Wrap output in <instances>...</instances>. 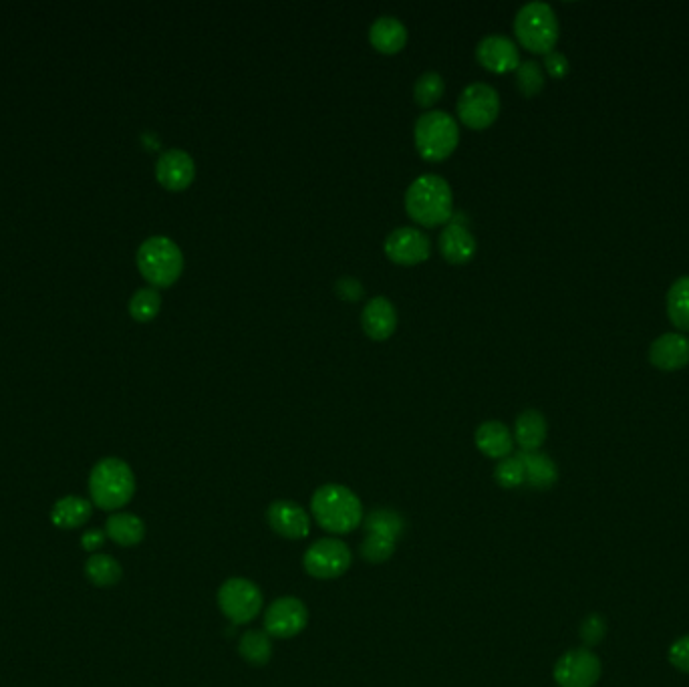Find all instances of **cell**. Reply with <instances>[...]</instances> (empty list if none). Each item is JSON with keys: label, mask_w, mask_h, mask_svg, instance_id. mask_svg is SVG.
<instances>
[{"label": "cell", "mask_w": 689, "mask_h": 687, "mask_svg": "<svg viewBox=\"0 0 689 687\" xmlns=\"http://www.w3.org/2000/svg\"><path fill=\"white\" fill-rule=\"evenodd\" d=\"M407 216L428 228L448 224L454 216V194L450 184L438 174H424L411 182L405 192Z\"/></svg>", "instance_id": "obj_1"}, {"label": "cell", "mask_w": 689, "mask_h": 687, "mask_svg": "<svg viewBox=\"0 0 689 687\" xmlns=\"http://www.w3.org/2000/svg\"><path fill=\"white\" fill-rule=\"evenodd\" d=\"M317 524L333 534H347L361 526L363 506L353 490L341 484H325L311 498Z\"/></svg>", "instance_id": "obj_2"}, {"label": "cell", "mask_w": 689, "mask_h": 687, "mask_svg": "<svg viewBox=\"0 0 689 687\" xmlns=\"http://www.w3.org/2000/svg\"><path fill=\"white\" fill-rule=\"evenodd\" d=\"M89 494L97 508H123L135 494V476L127 462L119 458H103L89 474Z\"/></svg>", "instance_id": "obj_3"}, {"label": "cell", "mask_w": 689, "mask_h": 687, "mask_svg": "<svg viewBox=\"0 0 689 687\" xmlns=\"http://www.w3.org/2000/svg\"><path fill=\"white\" fill-rule=\"evenodd\" d=\"M413 140H416L418 154L426 162H444L456 152L460 144L458 121L448 111H428L416 121Z\"/></svg>", "instance_id": "obj_4"}, {"label": "cell", "mask_w": 689, "mask_h": 687, "mask_svg": "<svg viewBox=\"0 0 689 687\" xmlns=\"http://www.w3.org/2000/svg\"><path fill=\"white\" fill-rule=\"evenodd\" d=\"M137 268L154 289H168L182 277L184 254L172 238L152 236L137 250Z\"/></svg>", "instance_id": "obj_5"}, {"label": "cell", "mask_w": 689, "mask_h": 687, "mask_svg": "<svg viewBox=\"0 0 689 687\" xmlns=\"http://www.w3.org/2000/svg\"><path fill=\"white\" fill-rule=\"evenodd\" d=\"M514 33L526 51L548 55L559 41V19L550 5L528 3L516 13Z\"/></svg>", "instance_id": "obj_6"}, {"label": "cell", "mask_w": 689, "mask_h": 687, "mask_svg": "<svg viewBox=\"0 0 689 687\" xmlns=\"http://www.w3.org/2000/svg\"><path fill=\"white\" fill-rule=\"evenodd\" d=\"M460 121L476 131L490 127L500 113V95L486 83L468 85L456 103Z\"/></svg>", "instance_id": "obj_7"}, {"label": "cell", "mask_w": 689, "mask_h": 687, "mask_svg": "<svg viewBox=\"0 0 689 687\" xmlns=\"http://www.w3.org/2000/svg\"><path fill=\"white\" fill-rule=\"evenodd\" d=\"M262 591L248 579H228L218 591L220 611L236 625H244L262 611Z\"/></svg>", "instance_id": "obj_8"}, {"label": "cell", "mask_w": 689, "mask_h": 687, "mask_svg": "<svg viewBox=\"0 0 689 687\" xmlns=\"http://www.w3.org/2000/svg\"><path fill=\"white\" fill-rule=\"evenodd\" d=\"M351 551L349 546L339 538H321L311 544L305 553L303 565L305 571L315 579H337L347 573L351 567Z\"/></svg>", "instance_id": "obj_9"}, {"label": "cell", "mask_w": 689, "mask_h": 687, "mask_svg": "<svg viewBox=\"0 0 689 687\" xmlns=\"http://www.w3.org/2000/svg\"><path fill=\"white\" fill-rule=\"evenodd\" d=\"M601 659L589 649H571L555 665V681L561 687H593L601 677Z\"/></svg>", "instance_id": "obj_10"}, {"label": "cell", "mask_w": 689, "mask_h": 687, "mask_svg": "<svg viewBox=\"0 0 689 687\" xmlns=\"http://www.w3.org/2000/svg\"><path fill=\"white\" fill-rule=\"evenodd\" d=\"M309 623V611L297 597H281L264 613V631L270 637L291 639L297 637Z\"/></svg>", "instance_id": "obj_11"}, {"label": "cell", "mask_w": 689, "mask_h": 687, "mask_svg": "<svg viewBox=\"0 0 689 687\" xmlns=\"http://www.w3.org/2000/svg\"><path fill=\"white\" fill-rule=\"evenodd\" d=\"M385 254L391 262L401 266H416L426 262L432 254L430 238L418 228H397L385 238Z\"/></svg>", "instance_id": "obj_12"}, {"label": "cell", "mask_w": 689, "mask_h": 687, "mask_svg": "<svg viewBox=\"0 0 689 687\" xmlns=\"http://www.w3.org/2000/svg\"><path fill=\"white\" fill-rule=\"evenodd\" d=\"M270 528L289 540L307 538L311 532V516L309 512L291 500H277L268 506L266 512Z\"/></svg>", "instance_id": "obj_13"}, {"label": "cell", "mask_w": 689, "mask_h": 687, "mask_svg": "<svg viewBox=\"0 0 689 687\" xmlns=\"http://www.w3.org/2000/svg\"><path fill=\"white\" fill-rule=\"evenodd\" d=\"M478 63L496 75L516 71L520 65V53L512 39L504 35H488L476 47Z\"/></svg>", "instance_id": "obj_14"}, {"label": "cell", "mask_w": 689, "mask_h": 687, "mask_svg": "<svg viewBox=\"0 0 689 687\" xmlns=\"http://www.w3.org/2000/svg\"><path fill=\"white\" fill-rule=\"evenodd\" d=\"M156 178L170 192H182L196 178V164L184 150H168L156 162Z\"/></svg>", "instance_id": "obj_15"}, {"label": "cell", "mask_w": 689, "mask_h": 687, "mask_svg": "<svg viewBox=\"0 0 689 687\" xmlns=\"http://www.w3.org/2000/svg\"><path fill=\"white\" fill-rule=\"evenodd\" d=\"M649 361L661 371H677L689 363V339L679 333H665L649 347Z\"/></svg>", "instance_id": "obj_16"}, {"label": "cell", "mask_w": 689, "mask_h": 687, "mask_svg": "<svg viewBox=\"0 0 689 687\" xmlns=\"http://www.w3.org/2000/svg\"><path fill=\"white\" fill-rule=\"evenodd\" d=\"M361 327L373 341H387L397 329V311L385 297L371 299L361 313Z\"/></svg>", "instance_id": "obj_17"}, {"label": "cell", "mask_w": 689, "mask_h": 687, "mask_svg": "<svg viewBox=\"0 0 689 687\" xmlns=\"http://www.w3.org/2000/svg\"><path fill=\"white\" fill-rule=\"evenodd\" d=\"M476 238L460 218L448 222L440 234V252L450 264H466L476 254Z\"/></svg>", "instance_id": "obj_18"}, {"label": "cell", "mask_w": 689, "mask_h": 687, "mask_svg": "<svg viewBox=\"0 0 689 687\" xmlns=\"http://www.w3.org/2000/svg\"><path fill=\"white\" fill-rule=\"evenodd\" d=\"M476 448L492 460H504L512 454L514 438L502 422H484L476 430Z\"/></svg>", "instance_id": "obj_19"}, {"label": "cell", "mask_w": 689, "mask_h": 687, "mask_svg": "<svg viewBox=\"0 0 689 687\" xmlns=\"http://www.w3.org/2000/svg\"><path fill=\"white\" fill-rule=\"evenodd\" d=\"M369 41L375 51L395 55L407 45V29L395 17H379L369 29Z\"/></svg>", "instance_id": "obj_20"}, {"label": "cell", "mask_w": 689, "mask_h": 687, "mask_svg": "<svg viewBox=\"0 0 689 687\" xmlns=\"http://www.w3.org/2000/svg\"><path fill=\"white\" fill-rule=\"evenodd\" d=\"M518 458L524 464L526 484L534 490L553 488L559 480V468L542 452H520Z\"/></svg>", "instance_id": "obj_21"}, {"label": "cell", "mask_w": 689, "mask_h": 687, "mask_svg": "<svg viewBox=\"0 0 689 687\" xmlns=\"http://www.w3.org/2000/svg\"><path fill=\"white\" fill-rule=\"evenodd\" d=\"M93 512V504L81 496H63L51 508V522L63 530H75L83 526Z\"/></svg>", "instance_id": "obj_22"}, {"label": "cell", "mask_w": 689, "mask_h": 687, "mask_svg": "<svg viewBox=\"0 0 689 687\" xmlns=\"http://www.w3.org/2000/svg\"><path fill=\"white\" fill-rule=\"evenodd\" d=\"M105 534L119 546H137L146 536V524L131 512H117L107 518Z\"/></svg>", "instance_id": "obj_23"}, {"label": "cell", "mask_w": 689, "mask_h": 687, "mask_svg": "<svg viewBox=\"0 0 689 687\" xmlns=\"http://www.w3.org/2000/svg\"><path fill=\"white\" fill-rule=\"evenodd\" d=\"M546 420L536 409H526L516 418L514 426V438L516 444L522 448V452H538V448L546 440Z\"/></svg>", "instance_id": "obj_24"}, {"label": "cell", "mask_w": 689, "mask_h": 687, "mask_svg": "<svg viewBox=\"0 0 689 687\" xmlns=\"http://www.w3.org/2000/svg\"><path fill=\"white\" fill-rule=\"evenodd\" d=\"M667 317L675 329L689 333V277H681L669 287Z\"/></svg>", "instance_id": "obj_25"}, {"label": "cell", "mask_w": 689, "mask_h": 687, "mask_svg": "<svg viewBox=\"0 0 689 687\" xmlns=\"http://www.w3.org/2000/svg\"><path fill=\"white\" fill-rule=\"evenodd\" d=\"M123 569L109 555H93L85 563V577L95 587H113L121 581Z\"/></svg>", "instance_id": "obj_26"}, {"label": "cell", "mask_w": 689, "mask_h": 687, "mask_svg": "<svg viewBox=\"0 0 689 687\" xmlns=\"http://www.w3.org/2000/svg\"><path fill=\"white\" fill-rule=\"evenodd\" d=\"M238 653L244 661L252 665H266L272 657V641L266 631H258V629L246 631L240 637Z\"/></svg>", "instance_id": "obj_27"}, {"label": "cell", "mask_w": 689, "mask_h": 687, "mask_svg": "<svg viewBox=\"0 0 689 687\" xmlns=\"http://www.w3.org/2000/svg\"><path fill=\"white\" fill-rule=\"evenodd\" d=\"M162 309V295L154 287L137 289L129 299V315L137 323H150L160 315Z\"/></svg>", "instance_id": "obj_28"}, {"label": "cell", "mask_w": 689, "mask_h": 687, "mask_svg": "<svg viewBox=\"0 0 689 687\" xmlns=\"http://www.w3.org/2000/svg\"><path fill=\"white\" fill-rule=\"evenodd\" d=\"M444 91H446V83H444L442 75L430 71V73H424L418 77L416 87H413V99H416V103L420 107L428 109L442 99Z\"/></svg>", "instance_id": "obj_29"}, {"label": "cell", "mask_w": 689, "mask_h": 687, "mask_svg": "<svg viewBox=\"0 0 689 687\" xmlns=\"http://www.w3.org/2000/svg\"><path fill=\"white\" fill-rule=\"evenodd\" d=\"M365 530L367 532H375V534H383V536H391V538H399L403 528H405V522L403 518L395 512V510H373L365 522H363Z\"/></svg>", "instance_id": "obj_30"}, {"label": "cell", "mask_w": 689, "mask_h": 687, "mask_svg": "<svg viewBox=\"0 0 689 687\" xmlns=\"http://www.w3.org/2000/svg\"><path fill=\"white\" fill-rule=\"evenodd\" d=\"M395 553V538L367 532L363 544H361V557L367 563H385Z\"/></svg>", "instance_id": "obj_31"}, {"label": "cell", "mask_w": 689, "mask_h": 687, "mask_svg": "<svg viewBox=\"0 0 689 687\" xmlns=\"http://www.w3.org/2000/svg\"><path fill=\"white\" fill-rule=\"evenodd\" d=\"M516 85L524 97H534L544 87V73L536 61H524L516 69Z\"/></svg>", "instance_id": "obj_32"}, {"label": "cell", "mask_w": 689, "mask_h": 687, "mask_svg": "<svg viewBox=\"0 0 689 687\" xmlns=\"http://www.w3.org/2000/svg\"><path fill=\"white\" fill-rule=\"evenodd\" d=\"M494 478L502 488H508V490L522 486L526 482L522 460L518 456H508L500 460L494 470Z\"/></svg>", "instance_id": "obj_33"}, {"label": "cell", "mask_w": 689, "mask_h": 687, "mask_svg": "<svg viewBox=\"0 0 689 687\" xmlns=\"http://www.w3.org/2000/svg\"><path fill=\"white\" fill-rule=\"evenodd\" d=\"M579 633H581V639L587 647H595L599 645L605 635H607V621L603 615L599 613H591L583 619L581 627H579Z\"/></svg>", "instance_id": "obj_34"}, {"label": "cell", "mask_w": 689, "mask_h": 687, "mask_svg": "<svg viewBox=\"0 0 689 687\" xmlns=\"http://www.w3.org/2000/svg\"><path fill=\"white\" fill-rule=\"evenodd\" d=\"M669 663L683 671L689 673V635L679 637L671 647H669Z\"/></svg>", "instance_id": "obj_35"}, {"label": "cell", "mask_w": 689, "mask_h": 687, "mask_svg": "<svg viewBox=\"0 0 689 687\" xmlns=\"http://www.w3.org/2000/svg\"><path fill=\"white\" fill-rule=\"evenodd\" d=\"M544 69L550 77L561 79L569 73V59L559 51H550L548 55H544Z\"/></svg>", "instance_id": "obj_36"}, {"label": "cell", "mask_w": 689, "mask_h": 687, "mask_svg": "<svg viewBox=\"0 0 689 687\" xmlns=\"http://www.w3.org/2000/svg\"><path fill=\"white\" fill-rule=\"evenodd\" d=\"M335 291H337V295H339L341 299H345V301H357V299H361L363 293H365V291H363V285L357 283L355 279H341V281L337 283Z\"/></svg>", "instance_id": "obj_37"}, {"label": "cell", "mask_w": 689, "mask_h": 687, "mask_svg": "<svg viewBox=\"0 0 689 687\" xmlns=\"http://www.w3.org/2000/svg\"><path fill=\"white\" fill-rule=\"evenodd\" d=\"M103 542H105V534L101 532V530H87L83 536H81V546L85 548V551L87 553H93L95 555V551H97V548H101L103 546Z\"/></svg>", "instance_id": "obj_38"}]
</instances>
